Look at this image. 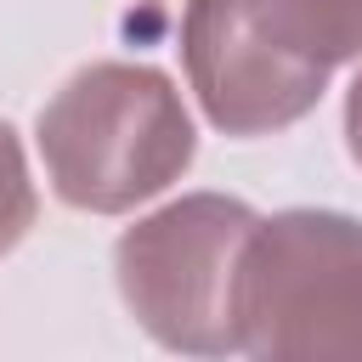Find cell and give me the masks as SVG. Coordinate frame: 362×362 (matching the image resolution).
<instances>
[{"mask_svg":"<svg viewBox=\"0 0 362 362\" xmlns=\"http://www.w3.org/2000/svg\"><path fill=\"white\" fill-rule=\"evenodd\" d=\"M181 57L215 130L272 136L362 57V0H187Z\"/></svg>","mask_w":362,"mask_h":362,"instance_id":"obj_1","label":"cell"},{"mask_svg":"<svg viewBox=\"0 0 362 362\" xmlns=\"http://www.w3.org/2000/svg\"><path fill=\"white\" fill-rule=\"evenodd\" d=\"M192 119L181 90L141 62L79 68L40 113V158L62 204L124 215L192 164Z\"/></svg>","mask_w":362,"mask_h":362,"instance_id":"obj_2","label":"cell"},{"mask_svg":"<svg viewBox=\"0 0 362 362\" xmlns=\"http://www.w3.org/2000/svg\"><path fill=\"white\" fill-rule=\"evenodd\" d=\"M238 351L362 362V221L334 209L255 221L238 266Z\"/></svg>","mask_w":362,"mask_h":362,"instance_id":"obj_3","label":"cell"},{"mask_svg":"<svg viewBox=\"0 0 362 362\" xmlns=\"http://www.w3.org/2000/svg\"><path fill=\"white\" fill-rule=\"evenodd\" d=\"M255 221L238 198L192 192L119 238V294L158 345L187 356L238 351V266Z\"/></svg>","mask_w":362,"mask_h":362,"instance_id":"obj_4","label":"cell"},{"mask_svg":"<svg viewBox=\"0 0 362 362\" xmlns=\"http://www.w3.org/2000/svg\"><path fill=\"white\" fill-rule=\"evenodd\" d=\"M34 181H28V164H23V147L11 136V124H0V255L34 226Z\"/></svg>","mask_w":362,"mask_h":362,"instance_id":"obj_5","label":"cell"},{"mask_svg":"<svg viewBox=\"0 0 362 362\" xmlns=\"http://www.w3.org/2000/svg\"><path fill=\"white\" fill-rule=\"evenodd\" d=\"M345 141H351V158L362 164V74H356V85L345 96Z\"/></svg>","mask_w":362,"mask_h":362,"instance_id":"obj_6","label":"cell"}]
</instances>
